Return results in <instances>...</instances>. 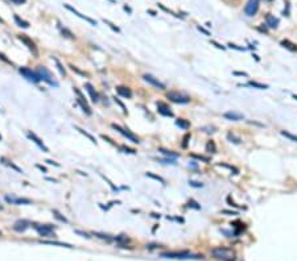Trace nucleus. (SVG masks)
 Here are the masks:
<instances>
[{
  "mask_svg": "<svg viewBox=\"0 0 297 261\" xmlns=\"http://www.w3.org/2000/svg\"><path fill=\"white\" fill-rule=\"evenodd\" d=\"M211 254L215 259L223 260V261H234L235 260V253L230 248H226V247H218V248L211 249Z\"/></svg>",
  "mask_w": 297,
  "mask_h": 261,
  "instance_id": "f257e3e1",
  "label": "nucleus"
},
{
  "mask_svg": "<svg viewBox=\"0 0 297 261\" xmlns=\"http://www.w3.org/2000/svg\"><path fill=\"white\" fill-rule=\"evenodd\" d=\"M36 73L38 74V77H40L41 81H45L46 83H49V85H52V86H55V87L58 86V83L55 82V79L53 78L52 73H50V71L45 68V66H38Z\"/></svg>",
  "mask_w": 297,
  "mask_h": 261,
  "instance_id": "f03ea898",
  "label": "nucleus"
},
{
  "mask_svg": "<svg viewBox=\"0 0 297 261\" xmlns=\"http://www.w3.org/2000/svg\"><path fill=\"white\" fill-rule=\"evenodd\" d=\"M166 98L169 99V100L178 103V104H186L190 102V98L188 95H184V94H180L177 91H169L166 94Z\"/></svg>",
  "mask_w": 297,
  "mask_h": 261,
  "instance_id": "7ed1b4c3",
  "label": "nucleus"
},
{
  "mask_svg": "<svg viewBox=\"0 0 297 261\" xmlns=\"http://www.w3.org/2000/svg\"><path fill=\"white\" fill-rule=\"evenodd\" d=\"M161 257L185 260V259H198L199 256H194V254H192L190 252H166V253H161Z\"/></svg>",
  "mask_w": 297,
  "mask_h": 261,
  "instance_id": "20e7f679",
  "label": "nucleus"
},
{
  "mask_svg": "<svg viewBox=\"0 0 297 261\" xmlns=\"http://www.w3.org/2000/svg\"><path fill=\"white\" fill-rule=\"evenodd\" d=\"M19 73L23 75L25 79L29 81V82L38 83V82L41 81L40 77H38V74L36 73V71H32L31 69H28V68H20V69H19Z\"/></svg>",
  "mask_w": 297,
  "mask_h": 261,
  "instance_id": "39448f33",
  "label": "nucleus"
},
{
  "mask_svg": "<svg viewBox=\"0 0 297 261\" xmlns=\"http://www.w3.org/2000/svg\"><path fill=\"white\" fill-rule=\"evenodd\" d=\"M257 11H259V0H248V3L244 7V13L251 17L257 13Z\"/></svg>",
  "mask_w": 297,
  "mask_h": 261,
  "instance_id": "423d86ee",
  "label": "nucleus"
},
{
  "mask_svg": "<svg viewBox=\"0 0 297 261\" xmlns=\"http://www.w3.org/2000/svg\"><path fill=\"white\" fill-rule=\"evenodd\" d=\"M74 91H75V94H77V102L79 103V105L82 107V110L85 111V112L87 114V115H91L93 114V111H91V108H90V105H89V103H87V100L85 99V96L82 95V92L78 90V88H74Z\"/></svg>",
  "mask_w": 297,
  "mask_h": 261,
  "instance_id": "0eeeda50",
  "label": "nucleus"
},
{
  "mask_svg": "<svg viewBox=\"0 0 297 261\" xmlns=\"http://www.w3.org/2000/svg\"><path fill=\"white\" fill-rule=\"evenodd\" d=\"M113 128H114V129H116L117 132L120 133V135H123V136H124V137H127V138H128V140H130V141L135 142V144H139V142H140L139 137H136L135 135H133V133H131V132L128 131V129H124V128H122V127H120V125H117V124H113Z\"/></svg>",
  "mask_w": 297,
  "mask_h": 261,
  "instance_id": "6e6552de",
  "label": "nucleus"
},
{
  "mask_svg": "<svg viewBox=\"0 0 297 261\" xmlns=\"http://www.w3.org/2000/svg\"><path fill=\"white\" fill-rule=\"evenodd\" d=\"M35 230L40 234L41 236H48V235H52L54 232V227L50 226V224H35Z\"/></svg>",
  "mask_w": 297,
  "mask_h": 261,
  "instance_id": "1a4fd4ad",
  "label": "nucleus"
},
{
  "mask_svg": "<svg viewBox=\"0 0 297 261\" xmlns=\"http://www.w3.org/2000/svg\"><path fill=\"white\" fill-rule=\"evenodd\" d=\"M19 40L23 42L24 45H26V48L29 49V50H31L33 54L37 55V48H36V45H35V42H33L29 37H26L25 35H19Z\"/></svg>",
  "mask_w": 297,
  "mask_h": 261,
  "instance_id": "9d476101",
  "label": "nucleus"
},
{
  "mask_svg": "<svg viewBox=\"0 0 297 261\" xmlns=\"http://www.w3.org/2000/svg\"><path fill=\"white\" fill-rule=\"evenodd\" d=\"M144 81L145 82H148L149 85H152V86H155L156 88H160V90H165V85L162 82H160L157 78H155L153 75H151V74H145L144 77Z\"/></svg>",
  "mask_w": 297,
  "mask_h": 261,
  "instance_id": "9b49d317",
  "label": "nucleus"
},
{
  "mask_svg": "<svg viewBox=\"0 0 297 261\" xmlns=\"http://www.w3.org/2000/svg\"><path fill=\"white\" fill-rule=\"evenodd\" d=\"M26 135H28V137H29L33 142L36 144V145H38V147H40L44 152H49V149L45 147V144H44V141L41 140L40 137H37V135H36V133H33V132H28Z\"/></svg>",
  "mask_w": 297,
  "mask_h": 261,
  "instance_id": "f8f14e48",
  "label": "nucleus"
},
{
  "mask_svg": "<svg viewBox=\"0 0 297 261\" xmlns=\"http://www.w3.org/2000/svg\"><path fill=\"white\" fill-rule=\"evenodd\" d=\"M5 201L11 204H29L31 201L26 198H16L13 195H5Z\"/></svg>",
  "mask_w": 297,
  "mask_h": 261,
  "instance_id": "ddd939ff",
  "label": "nucleus"
},
{
  "mask_svg": "<svg viewBox=\"0 0 297 261\" xmlns=\"http://www.w3.org/2000/svg\"><path fill=\"white\" fill-rule=\"evenodd\" d=\"M156 104H157V111H159V114H161L162 116H169V118H173V112H172L170 108L168 107V105H166L165 103L157 102Z\"/></svg>",
  "mask_w": 297,
  "mask_h": 261,
  "instance_id": "4468645a",
  "label": "nucleus"
},
{
  "mask_svg": "<svg viewBox=\"0 0 297 261\" xmlns=\"http://www.w3.org/2000/svg\"><path fill=\"white\" fill-rule=\"evenodd\" d=\"M65 8H66V9H69V11H70V12H73V13H74V15H77V16H78V17H81V19H83V20H86V21H87V23H90L91 25H97V21H94L93 19H90V17H87V16H85V15H82V13H79V12H78V11H77L75 8H73V7H70V5H69V4H65Z\"/></svg>",
  "mask_w": 297,
  "mask_h": 261,
  "instance_id": "2eb2a0df",
  "label": "nucleus"
},
{
  "mask_svg": "<svg viewBox=\"0 0 297 261\" xmlns=\"http://www.w3.org/2000/svg\"><path fill=\"white\" fill-rule=\"evenodd\" d=\"M223 118H226L227 120H232V121H238V120H243L244 116L239 112H234V111H230V112H225L223 114Z\"/></svg>",
  "mask_w": 297,
  "mask_h": 261,
  "instance_id": "dca6fc26",
  "label": "nucleus"
},
{
  "mask_svg": "<svg viewBox=\"0 0 297 261\" xmlns=\"http://www.w3.org/2000/svg\"><path fill=\"white\" fill-rule=\"evenodd\" d=\"M29 226H31V223L28 220H17L13 224V230L17 231V232H24Z\"/></svg>",
  "mask_w": 297,
  "mask_h": 261,
  "instance_id": "f3484780",
  "label": "nucleus"
},
{
  "mask_svg": "<svg viewBox=\"0 0 297 261\" xmlns=\"http://www.w3.org/2000/svg\"><path fill=\"white\" fill-rule=\"evenodd\" d=\"M266 24L270 26V28H272V29H276L277 25H279V19H276L275 16H272V15L268 13V15L266 16Z\"/></svg>",
  "mask_w": 297,
  "mask_h": 261,
  "instance_id": "a211bd4d",
  "label": "nucleus"
},
{
  "mask_svg": "<svg viewBox=\"0 0 297 261\" xmlns=\"http://www.w3.org/2000/svg\"><path fill=\"white\" fill-rule=\"evenodd\" d=\"M116 91H117V94H119L120 96H123V98H131V96H132V91H131L128 87L119 86V87H116Z\"/></svg>",
  "mask_w": 297,
  "mask_h": 261,
  "instance_id": "6ab92c4d",
  "label": "nucleus"
},
{
  "mask_svg": "<svg viewBox=\"0 0 297 261\" xmlns=\"http://www.w3.org/2000/svg\"><path fill=\"white\" fill-rule=\"evenodd\" d=\"M85 87H86V90H87V92L90 94V96H91V100L95 103V102H98V94L95 92V90H94V87L90 85V83H86L85 85Z\"/></svg>",
  "mask_w": 297,
  "mask_h": 261,
  "instance_id": "aec40b11",
  "label": "nucleus"
},
{
  "mask_svg": "<svg viewBox=\"0 0 297 261\" xmlns=\"http://www.w3.org/2000/svg\"><path fill=\"white\" fill-rule=\"evenodd\" d=\"M0 161H2V162H3L4 165L9 166L11 169H13L15 171H17V173H23V170H21V169L19 168V166H16V165L12 162V161H9V160H7V158H4V157H2V158H0Z\"/></svg>",
  "mask_w": 297,
  "mask_h": 261,
  "instance_id": "412c9836",
  "label": "nucleus"
},
{
  "mask_svg": "<svg viewBox=\"0 0 297 261\" xmlns=\"http://www.w3.org/2000/svg\"><path fill=\"white\" fill-rule=\"evenodd\" d=\"M74 128H75V129H77L78 132H79V133H82V135H83V136H85V137H87V138H89V140H90L91 142H94V144H97V140H95V137H94V136H91V135H90V133H89V132H86L85 129H82V128H81V127H78V125H75V127H74Z\"/></svg>",
  "mask_w": 297,
  "mask_h": 261,
  "instance_id": "4be33fe9",
  "label": "nucleus"
},
{
  "mask_svg": "<svg viewBox=\"0 0 297 261\" xmlns=\"http://www.w3.org/2000/svg\"><path fill=\"white\" fill-rule=\"evenodd\" d=\"M176 125L180 127V128H182V129H189L190 128V123L188 120H185V119H177L176 120Z\"/></svg>",
  "mask_w": 297,
  "mask_h": 261,
  "instance_id": "5701e85b",
  "label": "nucleus"
},
{
  "mask_svg": "<svg viewBox=\"0 0 297 261\" xmlns=\"http://www.w3.org/2000/svg\"><path fill=\"white\" fill-rule=\"evenodd\" d=\"M281 45H283L284 48L289 49V50H292V52H297V45H296V44H292L289 40H283V41H281Z\"/></svg>",
  "mask_w": 297,
  "mask_h": 261,
  "instance_id": "b1692460",
  "label": "nucleus"
},
{
  "mask_svg": "<svg viewBox=\"0 0 297 261\" xmlns=\"http://www.w3.org/2000/svg\"><path fill=\"white\" fill-rule=\"evenodd\" d=\"M159 152L161 154H164V156H166V157H172V158H177L178 157L177 153L172 152V151H166V149H159Z\"/></svg>",
  "mask_w": 297,
  "mask_h": 261,
  "instance_id": "393cba45",
  "label": "nucleus"
},
{
  "mask_svg": "<svg viewBox=\"0 0 297 261\" xmlns=\"http://www.w3.org/2000/svg\"><path fill=\"white\" fill-rule=\"evenodd\" d=\"M44 244H49V245H58V247H65V248H73V245L66 243H58V241H42Z\"/></svg>",
  "mask_w": 297,
  "mask_h": 261,
  "instance_id": "a878e982",
  "label": "nucleus"
},
{
  "mask_svg": "<svg viewBox=\"0 0 297 261\" xmlns=\"http://www.w3.org/2000/svg\"><path fill=\"white\" fill-rule=\"evenodd\" d=\"M206 151L209 152V153H215L217 147H215V144H214V141H213V140L207 141V144H206Z\"/></svg>",
  "mask_w": 297,
  "mask_h": 261,
  "instance_id": "bb28decb",
  "label": "nucleus"
},
{
  "mask_svg": "<svg viewBox=\"0 0 297 261\" xmlns=\"http://www.w3.org/2000/svg\"><path fill=\"white\" fill-rule=\"evenodd\" d=\"M248 86H251V87H256V88H259V90H266V88H268L267 85H261V83H257V82H254V81L248 82Z\"/></svg>",
  "mask_w": 297,
  "mask_h": 261,
  "instance_id": "cd10ccee",
  "label": "nucleus"
},
{
  "mask_svg": "<svg viewBox=\"0 0 297 261\" xmlns=\"http://www.w3.org/2000/svg\"><path fill=\"white\" fill-rule=\"evenodd\" d=\"M227 138H228V140L231 141V142H235V144H239L240 141H242V140H240V137L235 136L232 132H228V133H227Z\"/></svg>",
  "mask_w": 297,
  "mask_h": 261,
  "instance_id": "c85d7f7f",
  "label": "nucleus"
},
{
  "mask_svg": "<svg viewBox=\"0 0 297 261\" xmlns=\"http://www.w3.org/2000/svg\"><path fill=\"white\" fill-rule=\"evenodd\" d=\"M280 133H281V135H283L284 137H287V138H289V140H292V141L297 142V136H296V135H292V133H289L288 131H281Z\"/></svg>",
  "mask_w": 297,
  "mask_h": 261,
  "instance_id": "c756f323",
  "label": "nucleus"
},
{
  "mask_svg": "<svg viewBox=\"0 0 297 261\" xmlns=\"http://www.w3.org/2000/svg\"><path fill=\"white\" fill-rule=\"evenodd\" d=\"M15 21H16V23H17V25H19V26H23V28H28V26H29V24H28L26 21H24L23 19H20L17 15H15Z\"/></svg>",
  "mask_w": 297,
  "mask_h": 261,
  "instance_id": "7c9ffc66",
  "label": "nucleus"
},
{
  "mask_svg": "<svg viewBox=\"0 0 297 261\" xmlns=\"http://www.w3.org/2000/svg\"><path fill=\"white\" fill-rule=\"evenodd\" d=\"M147 177H149V178H153V179H156V181H159L160 183H162V185H165V179L162 178V177H160V175H156V174H153V173H147Z\"/></svg>",
  "mask_w": 297,
  "mask_h": 261,
  "instance_id": "2f4dec72",
  "label": "nucleus"
},
{
  "mask_svg": "<svg viewBox=\"0 0 297 261\" xmlns=\"http://www.w3.org/2000/svg\"><path fill=\"white\" fill-rule=\"evenodd\" d=\"M53 59H54L55 65H57V68H58V70H60V73L62 74V75H65V74H66V73H65V69L62 68V65H61V62H60V61H58L57 58H53Z\"/></svg>",
  "mask_w": 297,
  "mask_h": 261,
  "instance_id": "473e14b6",
  "label": "nucleus"
},
{
  "mask_svg": "<svg viewBox=\"0 0 297 261\" xmlns=\"http://www.w3.org/2000/svg\"><path fill=\"white\" fill-rule=\"evenodd\" d=\"M190 157H193V158H197V160H201V161H205V162H209V158L207 157H204V156H199V154H194V153H192L190 154Z\"/></svg>",
  "mask_w": 297,
  "mask_h": 261,
  "instance_id": "72a5a7b5",
  "label": "nucleus"
},
{
  "mask_svg": "<svg viewBox=\"0 0 297 261\" xmlns=\"http://www.w3.org/2000/svg\"><path fill=\"white\" fill-rule=\"evenodd\" d=\"M53 214L55 215V218H57V219H60V220H62V221H65V223H66V221H68V219H66V218H64V216H61V214L58 212V211H57V210H54V211H53Z\"/></svg>",
  "mask_w": 297,
  "mask_h": 261,
  "instance_id": "f704fd0d",
  "label": "nucleus"
},
{
  "mask_svg": "<svg viewBox=\"0 0 297 261\" xmlns=\"http://www.w3.org/2000/svg\"><path fill=\"white\" fill-rule=\"evenodd\" d=\"M122 151H124V153H131V154H135L136 151L135 149H131V148H127V147H120Z\"/></svg>",
  "mask_w": 297,
  "mask_h": 261,
  "instance_id": "c9c22d12",
  "label": "nucleus"
},
{
  "mask_svg": "<svg viewBox=\"0 0 297 261\" xmlns=\"http://www.w3.org/2000/svg\"><path fill=\"white\" fill-rule=\"evenodd\" d=\"M189 185L193 187H204V183L201 182H195V181H189Z\"/></svg>",
  "mask_w": 297,
  "mask_h": 261,
  "instance_id": "e433bc0d",
  "label": "nucleus"
},
{
  "mask_svg": "<svg viewBox=\"0 0 297 261\" xmlns=\"http://www.w3.org/2000/svg\"><path fill=\"white\" fill-rule=\"evenodd\" d=\"M70 68H71V70H73V71H75V73H78L79 75H83V77L86 75V73H83V71H81V70L78 69V68H75V66H70Z\"/></svg>",
  "mask_w": 297,
  "mask_h": 261,
  "instance_id": "4c0bfd02",
  "label": "nucleus"
},
{
  "mask_svg": "<svg viewBox=\"0 0 297 261\" xmlns=\"http://www.w3.org/2000/svg\"><path fill=\"white\" fill-rule=\"evenodd\" d=\"M114 99H115V102H116V103H117V104H119V105H120V107H122V110H123V112H124V114H126V112H127V110H126V107H124V104H123V103H122V102H120V100H119V99H117V98H114Z\"/></svg>",
  "mask_w": 297,
  "mask_h": 261,
  "instance_id": "58836bf2",
  "label": "nucleus"
},
{
  "mask_svg": "<svg viewBox=\"0 0 297 261\" xmlns=\"http://www.w3.org/2000/svg\"><path fill=\"white\" fill-rule=\"evenodd\" d=\"M104 23H106V24H108V25H110V28H113V29H114L115 32H120V30H119V28H116V26H115L113 23H110L108 20H104Z\"/></svg>",
  "mask_w": 297,
  "mask_h": 261,
  "instance_id": "ea45409f",
  "label": "nucleus"
},
{
  "mask_svg": "<svg viewBox=\"0 0 297 261\" xmlns=\"http://www.w3.org/2000/svg\"><path fill=\"white\" fill-rule=\"evenodd\" d=\"M228 46L231 49H235V50H246V48H239L238 45H234V44H230Z\"/></svg>",
  "mask_w": 297,
  "mask_h": 261,
  "instance_id": "a19ab883",
  "label": "nucleus"
},
{
  "mask_svg": "<svg viewBox=\"0 0 297 261\" xmlns=\"http://www.w3.org/2000/svg\"><path fill=\"white\" fill-rule=\"evenodd\" d=\"M189 138H190V135L188 133V135L184 137V144H182V147H184V148H186V145H188V140H189Z\"/></svg>",
  "mask_w": 297,
  "mask_h": 261,
  "instance_id": "79ce46f5",
  "label": "nucleus"
},
{
  "mask_svg": "<svg viewBox=\"0 0 297 261\" xmlns=\"http://www.w3.org/2000/svg\"><path fill=\"white\" fill-rule=\"evenodd\" d=\"M211 44H213V45H215L218 49H222V50H225V46H223V45H221V44H218V42H215V41H211Z\"/></svg>",
  "mask_w": 297,
  "mask_h": 261,
  "instance_id": "37998d69",
  "label": "nucleus"
},
{
  "mask_svg": "<svg viewBox=\"0 0 297 261\" xmlns=\"http://www.w3.org/2000/svg\"><path fill=\"white\" fill-rule=\"evenodd\" d=\"M234 74H235V75H243V77H247V75H248L247 73H244V71H234Z\"/></svg>",
  "mask_w": 297,
  "mask_h": 261,
  "instance_id": "c03bdc74",
  "label": "nucleus"
},
{
  "mask_svg": "<svg viewBox=\"0 0 297 261\" xmlns=\"http://www.w3.org/2000/svg\"><path fill=\"white\" fill-rule=\"evenodd\" d=\"M11 2H13L15 4H17V5H19V4H24V3L26 2V0H11Z\"/></svg>",
  "mask_w": 297,
  "mask_h": 261,
  "instance_id": "a18cd8bd",
  "label": "nucleus"
},
{
  "mask_svg": "<svg viewBox=\"0 0 297 261\" xmlns=\"http://www.w3.org/2000/svg\"><path fill=\"white\" fill-rule=\"evenodd\" d=\"M197 28H198V30H201V32H202V33H205V35H206V36H210V33H209V32H207L206 29H204V28H201V26H197Z\"/></svg>",
  "mask_w": 297,
  "mask_h": 261,
  "instance_id": "49530a36",
  "label": "nucleus"
},
{
  "mask_svg": "<svg viewBox=\"0 0 297 261\" xmlns=\"http://www.w3.org/2000/svg\"><path fill=\"white\" fill-rule=\"evenodd\" d=\"M189 206H192V207H194V208H199V206H197V203H195L194 201H190V202H189Z\"/></svg>",
  "mask_w": 297,
  "mask_h": 261,
  "instance_id": "de8ad7c7",
  "label": "nucleus"
},
{
  "mask_svg": "<svg viewBox=\"0 0 297 261\" xmlns=\"http://www.w3.org/2000/svg\"><path fill=\"white\" fill-rule=\"evenodd\" d=\"M189 166H192V168H194V169H197L198 168V164L195 162V161H192V162L189 164Z\"/></svg>",
  "mask_w": 297,
  "mask_h": 261,
  "instance_id": "09e8293b",
  "label": "nucleus"
},
{
  "mask_svg": "<svg viewBox=\"0 0 297 261\" xmlns=\"http://www.w3.org/2000/svg\"><path fill=\"white\" fill-rule=\"evenodd\" d=\"M222 212H223V214H228V215H237V212H234V211L231 212V211H226V210H225V211H222Z\"/></svg>",
  "mask_w": 297,
  "mask_h": 261,
  "instance_id": "8fccbe9b",
  "label": "nucleus"
},
{
  "mask_svg": "<svg viewBox=\"0 0 297 261\" xmlns=\"http://www.w3.org/2000/svg\"><path fill=\"white\" fill-rule=\"evenodd\" d=\"M46 162H48V164H50V165H55V166H60L58 164H55V162H54V161H50V160H48V161H46Z\"/></svg>",
  "mask_w": 297,
  "mask_h": 261,
  "instance_id": "3c124183",
  "label": "nucleus"
}]
</instances>
